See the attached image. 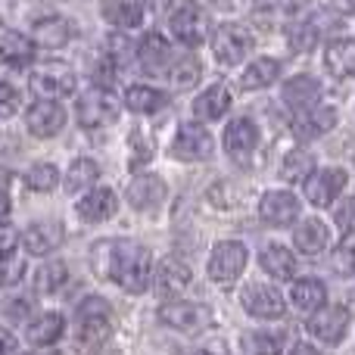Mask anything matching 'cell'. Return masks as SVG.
I'll list each match as a JSON object with an SVG mask.
<instances>
[{
	"instance_id": "35",
	"label": "cell",
	"mask_w": 355,
	"mask_h": 355,
	"mask_svg": "<svg viewBox=\"0 0 355 355\" xmlns=\"http://www.w3.org/2000/svg\"><path fill=\"white\" fill-rule=\"evenodd\" d=\"M100 178V166L94 159H75L66 172V193H78V190H91Z\"/></svg>"
},
{
	"instance_id": "34",
	"label": "cell",
	"mask_w": 355,
	"mask_h": 355,
	"mask_svg": "<svg viewBox=\"0 0 355 355\" xmlns=\"http://www.w3.org/2000/svg\"><path fill=\"white\" fill-rule=\"evenodd\" d=\"M315 175V156L309 150H290L284 156V166H281V178L290 184H306L309 178Z\"/></svg>"
},
{
	"instance_id": "8",
	"label": "cell",
	"mask_w": 355,
	"mask_h": 355,
	"mask_svg": "<svg viewBox=\"0 0 355 355\" xmlns=\"http://www.w3.org/2000/svg\"><path fill=\"white\" fill-rule=\"evenodd\" d=\"M256 147H259V128L252 119L240 116L225 128V150L237 166H250Z\"/></svg>"
},
{
	"instance_id": "49",
	"label": "cell",
	"mask_w": 355,
	"mask_h": 355,
	"mask_svg": "<svg viewBox=\"0 0 355 355\" xmlns=\"http://www.w3.org/2000/svg\"><path fill=\"white\" fill-rule=\"evenodd\" d=\"M16 352V337H10V334L0 327V355H12Z\"/></svg>"
},
{
	"instance_id": "20",
	"label": "cell",
	"mask_w": 355,
	"mask_h": 355,
	"mask_svg": "<svg viewBox=\"0 0 355 355\" xmlns=\"http://www.w3.org/2000/svg\"><path fill=\"white\" fill-rule=\"evenodd\" d=\"M75 35V25L69 22L66 16H44L35 22V44H41V47H66L69 41H72Z\"/></svg>"
},
{
	"instance_id": "46",
	"label": "cell",
	"mask_w": 355,
	"mask_h": 355,
	"mask_svg": "<svg viewBox=\"0 0 355 355\" xmlns=\"http://www.w3.org/2000/svg\"><path fill=\"white\" fill-rule=\"evenodd\" d=\"M334 218H337V227L343 234H352L355 231V200H343L337 206V212H334Z\"/></svg>"
},
{
	"instance_id": "44",
	"label": "cell",
	"mask_w": 355,
	"mask_h": 355,
	"mask_svg": "<svg viewBox=\"0 0 355 355\" xmlns=\"http://www.w3.org/2000/svg\"><path fill=\"white\" fill-rule=\"evenodd\" d=\"M22 275H25V262H19L16 256H0V287L19 284Z\"/></svg>"
},
{
	"instance_id": "53",
	"label": "cell",
	"mask_w": 355,
	"mask_h": 355,
	"mask_svg": "<svg viewBox=\"0 0 355 355\" xmlns=\"http://www.w3.org/2000/svg\"><path fill=\"white\" fill-rule=\"evenodd\" d=\"M334 3H337L343 12H355V0H334Z\"/></svg>"
},
{
	"instance_id": "9",
	"label": "cell",
	"mask_w": 355,
	"mask_h": 355,
	"mask_svg": "<svg viewBox=\"0 0 355 355\" xmlns=\"http://www.w3.org/2000/svg\"><path fill=\"white\" fill-rule=\"evenodd\" d=\"M172 156L181 162H200L212 156V135L202 125L187 122L178 128V137L172 144Z\"/></svg>"
},
{
	"instance_id": "7",
	"label": "cell",
	"mask_w": 355,
	"mask_h": 355,
	"mask_svg": "<svg viewBox=\"0 0 355 355\" xmlns=\"http://www.w3.org/2000/svg\"><path fill=\"white\" fill-rule=\"evenodd\" d=\"M159 321L181 334H196L212 324V312L200 302H168L159 309Z\"/></svg>"
},
{
	"instance_id": "39",
	"label": "cell",
	"mask_w": 355,
	"mask_h": 355,
	"mask_svg": "<svg viewBox=\"0 0 355 355\" xmlns=\"http://www.w3.org/2000/svg\"><path fill=\"white\" fill-rule=\"evenodd\" d=\"M153 141H150L144 131H131V137H128V168H141V166H147L150 159H153Z\"/></svg>"
},
{
	"instance_id": "25",
	"label": "cell",
	"mask_w": 355,
	"mask_h": 355,
	"mask_svg": "<svg viewBox=\"0 0 355 355\" xmlns=\"http://www.w3.org/2000/svg\"><path fill=\"white\" fill-rule=\"evenodd\" d=\"M227 110H231V94H227L225 85L209 87V91H202L200 97L193 100V119H200V122H215V119H221Z\"/></svg>"
},
{
	"instance_id": "41",
	"label": "cell",
	"mask_w": 355,
	"mask_h": 355,
	"mask_svg": "<svg viewBox=\"0 0 355 355\" xmlns=\"http://www.w3.org/2000/svg\"><path fill=\"white\" fill-rule=\"evenodd\" d=\"M334 271L343 277H352L355 275V234H346L343 243L334 250Z\"/></svg>"
},
{
	"instance_id": "17",
	"label": "cell",
	"mask_w": 355,
	"mask_h": 355,
	"mask_svg": "<svg viewBox=\"0 0 355 355\" xmlns=\"http://www.w3.org/2000/svg\"><path fill=\"white\" fill-rule=\"evenodd\" d=\"M190 281H193V271L187 265L178 262V259H166L159 265V275H156V293L162 300H175V296H181L187 290Z\"/></svg>"
},
{
	"instance_id": "33",
	"label": "cell",
	"mask_w": 355,
	"mask_h": 355,
	"mask_svg": "<svg viewBox=\"0 0 355 355\" xmlns=\"http://www.w3.org/2000/svg\"><path fill=\"white\" fill-rule=\"evenodd\" d=\"M259 262H262V268L268 271L271 277H277V281H287V277L296 275V256L287 250V246H277V243L265 246Z\"/></svg>"
},
{
	"instance_id": "26",
	"label": "cell",
	"mask_w": 355,
	"mask_h": 355,
	"mask_svg": "<svg viewBox=\"0 0 355 355\" xmlns=\"http://www.w3.org/2000/svg\"><path fill=\"white\" fill-rule=\"evenodd\" d=\"M100 12L116 28H137L144 19V6L137 0H100Z\"/></svg>"
},
{
	"instance_id": "2",
	"label": "cell",
	"mask_w": 355,
	"mask_h": 355,
	"mask_svg": "<svg viewBox=\"0 0 355 355\" xmlns=\"http://www.w3.org/2000/svg\"><path fill=\"white\" fill-rule=\"evenodd\" d=\"M112 337V318H110V302L91 296L78 306V324H75V349L81 355H94L106 346Z\"/></svg>"
},
{
	"instance_id": "42",
	"label": "cell",
	"mask_w": 355,
	"mask_h": 355,
	"mask_svg": "<svg viewBox=\"0 0 355 355\" xmlns=\"http://www.w3.org/2000/svg\"><path fill=\"white\" fill-rule=\"evenodd\" d=\"M94 85L97 87H112L116 85V75H119V60L112 53H106V56H100L97 62H94Z\"/></svg>"
},
{
	"instance_id": "32",
	"label": "cell",
	"mask_w": 355,
	"mask_h": 355,
	"mask_svg": "<svg viewBox=\"0 0 355 355\" xmlns=\"http://www.w3.org/2000/svg\"><path fill=\"white\" fill-rule=\"evenodd\" d=\"M62 331H66V318H62L60 312H44L41 318H35L28 324V343L35 346H53L56 340L62 337Z\"/></svg>"
},
{
	"instance_id": "30",
	"label": "cell",
	"mask_w": 355,
	"mask_h": 355,
	"mask_svg": "<svg viewBox=\"0 0 355 355\" xmlns=\"http://www.w3.org/2000/svg\"><path fill=\"white\" fill-rule=\"evenodd\" d=\"M290 300H293V306L300 309V312H318V309H324V302H327V290L318 277H302V281L293 284Z\"/></svg>"
},
{
	"instance_id": "29",
	"label": "cell",
	"mask_w": 355,
	"mask_h": 355,
	"mask_svg": "<svg viewBox=\"0 0 355 355\" xmlns=\"http://www.w3.org/2000/svg\"><path fill=\"white\" fill-rule=\"evenodd\" d=\"M324 62L334 75H340V78L355 75V41L352 37H334L324 50Z\"/></svg>"
},
{
	"instance_id": "15",
	"label": "cell",
	"mask_w": 355,
	"mask_h": 355,
	"mask_svg": "<svg viewBox=\"0 0 355 355\" xmlns=\"http://www.w3.org/2000/svg\"><path fill=\"white\" fill-rule=\"evenodd\" d=\"M346 187V172L343 168H321L306 181V196L312 206H331Z\"/></svg>"
},
{
	"instance_id": "10",
	"label": "cell",
	"mask_w": 355,
	"mask_h": 355,
	"mask_svg": "<svg viewBox=\"0 0 355 355\" xmlns=\"http://www.w3.org/2000/svg\"><path fill=\"white\" fill-rule=\"evenodd\" d=\"M346 331H349V312L343 306H331V309H318L309 318V334L315 340H321L324 346H337L343 343Z\"/></svg>"
},
{
	"instance_id": "40",
	"label": "cell",
	"mask_w": 355,
	"mask_h": 355,
	"mask_svg": "<svg viewBox=\"0 0 355 355\" xmlns=\"http://www.w3.org/2000/svg\"><path fill=\"white\" fill-rule=\"evenodd\" d=\"M246 349L252 355H281L284 349V334H271V331H256L246 337Z\"/></svg>"
},
{
	"instance_id": "3",
	"label": "cell",
	"mask_w": 355,
	"mask_h": 355,
	"mask_svg": "<svg viewBox=\"0 0 355 355\" xmlns=\"http://www.w3.org/2000/svg\"><path fill=\"white\" fill-rule=\"evenodd\" d=\"M75 116H78L81 128H106L119 119V100L112 97L110 87H91L78 97Z\"/></svg>"
},
{
	"instance_id": "16",
	"label": "cell",
	"mask_w": 355,
	"mask_h": 355,
	"mask_svg": "<svg viewBox=\"0 0 355 355\" xmlns=\"http://www.w3.org/2000/svg\"><path fill=\"white\" fill-rule=\"evenodd\" d=\"M334 125H337V110L334 106H312V110H302L293 119V135L300 141H312V137L327 135Z\"/></svg>"
},
{
	"instance_id": "12",
	"label": "cell",
	"mask_w": 355,
	"mask_h": 355,
	"mask_svg": "<svg viewBox=\"0 0 355 355\" xmlns=\"http://www.w3.org/2000/svg\"><path fill=\"white\" fill-rule=\"evenodd\" d=\"M25 125H28V131L35 137H53L66 125V110L56 100H37L25 112Z\"/></svg>"
},
{
	"instance_id": "22",
	"label": "cell",
	"mask_w": 355,
	"mask_h": 355,
	"mask_svg": "<svg viewBox=\"0 0 355 355\" xmlns=\"http://www.w3.org/2000/svg\"><path fill=\"white\" fill-rule=\"evenodd\" d=\"M321 100V85L312 78V75H296L284 85V103L290 110H312L315 103Z\"/></svg>"
},
{
	"instance_id": "24",
	"label": "cell",
	"mask_w": 355,
	"mask_h": 355,
	"mask_svg": "<svg viewBox=\"0 0 355 355\" xmlns=\"http://www.w3.org/2000/svg\"><path fill=\"white\" fill-rule=\"evenodd\" d=\"M166 200V184L156 175H137L128 184V202L135 209H156Z\"/></svg>"
},
{
	"instance_id": "18",
	"label": "cell",
	"mask_w": 355,
	"mask_h": 355,
	"mask_svg": "<svg viewBox=\"0 0 355 355\" xmlns=\"http://www.w3.org/2000/svg\"><path fill=\"white\" fill-rule=\"evenodd\" d=\"M119 209V200L110 187H94L85 200L78 202V215L81 221H91V225H100V221L112 218Z\"/></svg>"
},
{
	"instance_id": "19",
	"label": "cell",
	"mask_w": 355,
	"mask_h": 355,
	"mask_svg": "<svg viewBox=\"0 0 355 355\" xmlns=\"http://www.w3.org/2000/svg\"><path fill=\"white\" fill-rule=\"evenodd\" d=\"M62 237H66L62 225H56V221H41V225H31L28 231L22 234V243L31 256H47V252H53L56 246L62 243Z\"/></svg>"
},
{
	"instance_id": "37",
	"label": "cell",
	"mask_w": 355,
	"mask_h": 355,
	"mask_svg": "<svg viewBox=\"0 0 355 355\" xmlns=\"http://www.w3.org/2000/svg\"><path fill=\"white\" fill-rule=\"evenodd\" d=\"M66 281H69L66 262H44L41 271L35 275V290L37 293H56Z\"/></svg>"
},
{
	"instance_id": "51",
	"label": "cell",
	"mask_w": 355,
	"mask_h": 355,
	"mask_svg": "<svg viewBox=\"0 0 355 355\" xmlns=\"http://www.w3.org/2000/svg\"><path fill=\"white\" fill-rule=\"evenodd\" d=\"M10 193H6V187H0V221L6 218V215H10Z\"/></svg>"
},
{
	"instance_id": "47",
	"label": "cell",
	"mask_w": 355,
	"mask_h": 355,
	"mask_svg": "<svg viewBox=\"0 0 355 355\" xmlns=\"http://www.w3.org/2000/svg\"><path fill=\"white\" fill-rule=\"evenodd\" d=\"M12 250H16V231L0 221V256H12Z\"/></svg>"
},
{
	"instance_id": "38",
	"label": "cell",
	"mask_w": 355,
	"mask_h": 355,
	"mask_svg": "<svg viewBox=\"0 0 355 355\" xmlns=\"http://www.w3.org/2000/svg\"><path fill=\"white\" fill-rule=\"evenodd\" d=\"M25 184H28L35 193H50V190H56V184H60V168L50 166V162H37V166H31L28 172H25Z\"/></svg>"
},
{
	"instance_id": "27",
	"label": "cell",
	"mask_w": 355,
	"mask_h": 355,
	"mask_svg": "<svg viewBox=\"0 0 355 355\" xmlns=\"http://www.w3.org/2000/svg\"><path fill=\"white\" fill-rule=\"evenodd\" d=\"M166 103H168V97L159 87L131 85L128 91H125V106H128L131 112H137V116H153V112H159Z\"/></svg>"
},
{
	"instance_id": "4",
	"label": "cell",
	"mask_w": 355,
	"mask_h": 355,
	"mask_svg": "<svg viewBox=\"0 0 355 355\" xmlns=\"http://www.w3.org/2000/svg\"><path fill=\"white\" fill-rule=\"evenodd\" d=\"M31 91L41 100H56V97H69L75 91V72L60 60L41 62L31 72Z\"/></svg>"
},
{
	"instance_id": "52",
	"label": "cell",
	"mask_w": 355,
	"mask_h": 355,
	"mask_svg": "<svg viewBox=\"0 0 355 355\" xmlns=\"http://www.w3.org/2000/svg\"><path fill=\"white\" fill-rule=\"evenodd\" d=\"M290 355H321L315 346H309V343H296L293 349H290Z\"/></svg>"
},
{
	"instance_id": "21",
	"label": "cell",
	"mask_w": 355,
	"mask_h": 355,
	"mask_svg": "<svg viewBox=\"0 0 355 355\" xmlns=\"http://www.w3.org/2000/svg\"><path fill=\"white\" fill-rule=\"evenodd\" d=\"M168 56H172V47H168V41L159 31H147L141 37V44H137V62L147 72H166Z\"/></svg>"
},
{
	"instance_id": "50",
	"label": "cell",
	"mask_w": 355,
	"mask_h": 355,
	"mask_svg": "<svg viewBox=\"0 0 355 355\" xmlns=\"http://www.w3.org/2000/svg\"><path fill=\"white\" fill-rule=\"evenodd\" d=\"M147 6H150V12H172L175 0H147Z\"/></svg>"
},
{
	"instance_id": "48",
	"label": "cell",
	"mask_w": 355,
	"mask_h": 355,
	"mask_svg": "<svg viewBox=\"0 0 355 355\" xmlns=\"http://www.w3.org/2000/svg\"><path fill=\"white\" fill-rule=\"evenodd\" d=\"M25 312H28V302L25 300H16V302H6V315H10L12 321H22Z\"/></svg>"
},
{
	"instance_id": "13",
	"label": "cell",
	"mask_w": 355,
	"mask_h": 355,
	"mask_svg": "<svg viewBox=\"0 0 355 355\" xmlns=\"http://www.w3.org/2000/svg\"><path fill=\"white\" fill-rule=\"evenodd\" d=\"M240 302H243V309L252 318L275 321L284 315V296L275 287H265V284H250L243 290V296H240Z\"/></svg>"
},
{
	"instance_id": "45",
	"label": "cell",
	"mask_w": 355,
	"mask_h": 355,
	"mask_svg": "<svg viewBox=\"0 0 355 355\" xmlns=\"http://www.w3.org/2000/svg\"><path fill=\"white\" fill-rule=\"evenodd\" d=\"M19 103H22V97H19V91L12 85H6V81H0V116H16Z\"/></svg>"
},
{
	"instance_id": "54",
	"label": "cell",
	"mask_w": 355,
	"mask_h": 355,
	"mask_svg": "<svg viewBox=\"0 0 355 355\" xmlns=\"http://www.w3.org/2000/svg\"><path fill=\"white\" fill-rule=\"evenodd\" d=\"M190 355H212V352H202V349H196V352H190Z\"/></svg>"
},
{
	"instance_id": "14",
	"label": "cell",
	"mask_w": 355,
	"mask_h": 355,
	"mask_svg": "<svg viewBox=\"0 0 355 355\" xmlns=\"http://www.w3.org/2000/svg\"><path fill=\"white\" fill-rule=\"evenodd\" d=\"M259 215H262V221H268V225H275V227L293 225V221L300 218V200H296L290 190H271V193H265L262 202H259Z\"/></svg>"
},
{
	"instance_id": "36",
	"label": "cell",
	"mask_w": 355,
	"mask_h": 355,
	"mask_svg": "<svg viewBox=\"0 0 355 355\" xmlns=\"http://www.w3.org/2000/svg\"><path fill=\"white\" fill-rule=\"evenodd\" d=\"M200 78H202V66L193 56H184V60H178L175 66L168 69V81H172L175 91H190V87H196Z\"/></svg>"
},
{
	"instance_id": "6",
	"label": "cell",
	"mask_w": 355,
	"mask_h": 355,
	"mask_svg": "<svg viewBox=\"0 0 355 355\" xmlns=\"http://www.w3.org/2000/svg\"><path fill=\"white\" fill-rule=\"evenodd\" d=\"M252 50V37L246 28L240 25L227 22V25H218L212 35V53L221 66H237V62L246 60V53Z\"/></svg>"
},
{
	"instance_id": "23",
	"label": "cell",
	"mask_w": 355,
	"mask_h": 355,
	"mask_svg": "<svg viewBox=\"0 0 355 355\" xmlns=\"http://www.w3.org/2000/svg\"><path fill=\"white\" fill-rule=\"evenodd\" d=\"M0 62L10 69H25L28 62H35V41L19 31H6L0 37Z\"/></svg>"
},
{
	"instance_id": "1",
	"label": "cell",
	"mask_w": 355,
	"mask_h": 355,
	"mask_svg": "<svg viewBox=\"0 0 355 355\" xmlns=\"http://www.w3.org/2000/svg\"><path fill=\"white\" fill-rule=\"evenodd\" d=\"M110 277L128 293H144L153 277V256L147 246L135 240H119L110 243Z\"/></svg>"
},
{
	"instance_id": "11",
	"label": "cell",
	"mask_w": 355,
	"mask_h": 355,
	"mask_svg": "<svg viewBox=\"0 0 355 355\" xmlns=\"http://www.w3.org/2000/svg\"><path fill=\"white\" fill-rule=\"evenodd\" d=\"M172 35L187 47H200L209 35V19L200 6H181L178 12H172V22H168Z\"/></svg>"
},
{
	"instance_id": "5",
	"label": "cell",
	"mask_w": 355,
	"mask_h": 355,
	"mask_svg": "<svg viewBox=\"0 0 355 355\" xmlns=\"http://www.w3.org/2000/svg\"><path fill=\"white\" fill-rule=\"evenodd\" d=\"M246 259H250V252H246L243 243H237V240H221V243H215L212 256H209V277H212L215 284H234L240 275H243L246 268Z\"/></svg>"
},
{
	"instance_id": "28",
	"label": "cell",
	"mask_w": 355,
	"mask_h": 355,
	"mask_svg": "<svg viewBox=\"0 0 355 355\" xmlns=\"http://www.w3.org/2000/svg\"><path fill=\"white\" fill-rule=\"evenodd\" d=\"M293 240H296V250L300 252H306V256H318V252L327 250L331 234H327V225L321 218H306L300 227H296Z\"/></svg>"
},
{
	"instance_id": "43",
	"label": "cell",
	"mask_w": 355,
	"mask_h": 355,
	"mask_svg": "<svg viewBox=\"0 0 355 355\" xmlns=\"http://www.w3.org/2000/svg\"><path fill=\"white\" fill-rule=\"evenodd\" d=\"M315 41H318V25L315 22H296L293 28H290V47L293 50H309L315 47Z\"/></svg>"
},
{
	"instance_id": "31",
	"label": "cell",
	"mask_w": 355,
	"mask_h": 355,
	"mask_svg": "<svg viewBox=\"0 0 355 355\" xmlns=\"http://www.w3.org/2000/svg\"><path fill=\"white\" fill-rule=\"evenodd\" d=\"M281 78V62L271 60V56H262V60L250 62L240 75V87L243 91H259V87H268Z\"/></svg>"
}]
</instances>
